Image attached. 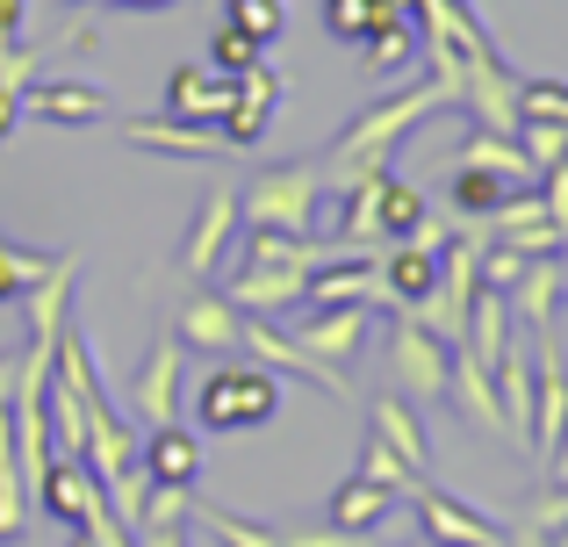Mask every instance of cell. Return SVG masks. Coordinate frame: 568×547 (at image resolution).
Masks as SVG:
<instances>
[{
	"label": "cell",
	"instance_id": "6da1fadb",
	"mask_svg": "<svg viewBox=\"0 0 568 547\" xmlns=\"http://www.w3.org/2000/svg\"><path fill=\"white\" fill-rule=\"evenodd\" d=\"M439 109H446L439 80H410V87H396L388 101H375V109H361V123L317 159L324 188H353V181H367V173H388V166H396V144L410 138L425 115H439Z\"/></svg>",
	"mask_w": 568,
	"mask_h": 547
},
{
	"label": "cell",
	"instance_id": "7a4b0ae2",
	"mask_svg": "<svg viewBox=\"0 0 568 547\" xmlns=\"http://www.w3.org/2000/svg\"><path fill=\"white\" fill-rule=\"evenodd\" d=\"M274 411H288V389L274 382V367L260 361H216L202 382H194V418H202V433H252V425H266Z\"/></svg>",
	"mask_w": 568,
	"mask_h": 547
},
{
	"label": "cell",
	"instance_id": "3957f363",
	"mask_svg": "<svg viewBox=\"0 0 568 547\" xmlns=\"http://www.w3.org/2000/svg\"><path fill=\"white\" fill-rule=\"evenodd\" d=\"M317 202H324V166L317 159H288V166H260L237 195V216L260 231H295L310 239L317 231Z\"/></svg>",
	"mask_w": 568,
	"mask_h": 547
},
{
	"label": "cell",
	"instance_id": "277c9868",
	"mask_svg": "<svg viewBox=\"0 0 568 547\" xmlns=\"http://www.w3.org/2000/svg\"><path fill=\"white\" fill-rule=\"evenodd\" d=\"M388 375H396V396L410 404H446V382H454V346L432 338L425 324H410L396 310L388 317Z\"/></svg>",
	"mask_w": 568,
	"mask_h": 547
},
{
	"label": "cell",
	"instance_id": "5b68a950",
	"mask_svg": "<svg viewBox=\"0 0 568 547\" xmlns=\"http://www.w3.org/2000/svg\"><path fill=\"white\" fill-rule=\"evenodd\" d=\"M237 353H252V361L274 367V375L310 382V389H324V396H353L346 367H332V361H317V353H303V338H295V332H281V324L252 317V310H245V332H237Z\"/></svg>",
	"mask_w": 568,
	"mask_h": 547
},
{
	"label": "cell",
	"instance_id": "8992f818",
	"mask_svg": "<svg viewBox=\"0 0 568 547\" xmlns=\"http://www.w3.org/2000/svg\"><path fill=\"white\" fill-rule=\"evenodd\" d=\"M181 367H187V346L173 338V324H159V332H152V353H144V367L130 375V411H138L144 433L181 418Z\"/></svg>",
	"mask_w": 568,
	"mask_h": 547
},
{
	"label": "cell",
	"instance_id": "52a82bcc",
	"mask_svg": "<svg viewBox=\"0 0 568 547\" xmlns=\"http://www.w3.org/2000/svg\"><path fill=\"white\" fill-rule=\"evenodd\" d=\"M561 433H568V367H561L555 324H547L540 346H532V462H540V468L555 462Z\"/></svg>",
	"mask_w": 568,
	"mask_h": 547
},
{
	"label": "cell",
	"instance_id": "ba28073f",
	"mask_svg": "<svg viewBox=\"0 0 568 547\" xmlns=\"http://www.w3.org/2000/svg\"><path fill=\"white\" fill-rule=\"evenodd\" d=\"M410 511H417V526H425L432 547H511V534H504L497 519H483L475 505L432 490V483H410Z\"/></svg>",
	"mask_w": 568,
	"mask_h": 547
},
{
	"label": "cell",
	"instance_id": "9c48e42d",
	"mask_svg": "<svg viewBox=\"0 0 568 547\" xmlns=\"http://www.w3.org/2000/svg\"><path fill=\"white\" fill-rule=\"evenodd\" d=\"M237 332H245V310L223 288H194V295H181V310H173V338L187 346V361L194 353H209V361L237 353Z\"/></svg>",
	"mask_w": 568,
	"mask_h": 547
},
{
	"label": "cell",
	"instance_id": "30bf717a",
	"mask_svg": "<svg viewBox=\"0 0 568 547\" xmlns=\"http://www.w3.org/2000/svg\"><path fill=\"white\" fill-rule=\"evenodd\" d=\"M237 188H209L202 195V210H194V224H187V245H181V267L194 281H209L223 267V253H231V239H237Z\"/></svg>",
	"mask_w": 568,
	"mask_h": 547
},
{
	"label": "cell",
	"instance_id": "8fae6325",
	"mask_svg": "<svg viewBox=\"0 0 568 547\" xmlns=\"http://www.w3.org/2000/svg\"><path fill=\"white\" fill-rule=\"evenodd\" d=\"M22 115L37 123H58V130H94L109 115V94L94 80H29L22 87Z\"/></svg>",
	"mask_w": 568,
	"mask_h": 547
},
{
	"label": "cell",
	"instance_id": "7c38bea8",
	"mask_svg": "<svg viewBox=\"0 0 568 547\" xmlns=\"http://www.w3.org/2000/svg\"><path fill=\"white\" fill-rule=\"evenodd\" d=\"M123 144L138 152H159V159H231V144L216 138L209 123H181V115H138V123H115Z\"/></svg>",
	"mask_w": 568,
	"mask_h": 547
},
{
	"label": "cell",
	"instance_id": "4fadbf2b",
	"mask_svg": "<svg viewBox=\"0 0 568 547\" xmlns=\"http://www.w3.org/2000/svg\"><path fill=\"white\" fill-rule=\"evenodd\" d=\"M14 353H0V540H22L29 526V483H22V462H14Z\"/></svg>",
	"mask_w": 568,
	"mask_h": 547
},
{
	"label": "cell",
	"instance_id": "5bb4252c",
	"mask_svg": "<svg viewBox=\"0 0 568 547\" xmlns=\"http://www.w3.org/2000/svg\"><path fill=\"white\" fill-rule=\"evenodd\" d=\"M367 433H375L382 447L410 468V483L432 468V439H425V425H417V404H410V396H396V389L375 396V404H367Z\"/></svg>",
	"mask_w": 568,
	"mask_h": 547
},
{
	"label": "cell",
	"instance_id": "9a60e30c",
	"mask_svg": "<svg viewBox=\"0 0 568 547\" xmlns=\"http://www.w3.org/2000/svg\"><path fill=\"white\" fill-rule=\"evenodd\" d=\"M138 462H144V476H152L159 490H194V468H202V439H194L181 418H173V425H152V433L138 439Z\"/></svg>",
	"mask_w": 568,
	"mask_h": 547
},
{
	"label": "cell",
	"instance_id": "2e32d148",
	"mask_svg": "<svg viewBox=\"0 0 568 547\" xmlns=\"http://www.w3.org/2000/svg\"><path fill=\"white\" fill-rule=\"evenodd\" d=\"M101 476L87 462H51V476L37 483V497H29V511H51L58 526H87V511L101 505Z\"/></svg>",
	"mask_w": 568,
	"mask_h": 547
},
{
	"label": "cell",
	"instance_id": "e0dca14e",
	"mask_svg": "<svg viewBox=\"0 0 568 547\" xmlns=\"http://www.w3.org/2000/svg\"><path fill=\"white\" fill-rule=\"evenodd\" d=\"M231 101H237V87H231V72H216V65H181L166 80V115H181V123H209V130H216Z\"/></svg>",
	"mask_w": 568,
	"mask_h": 547
},
{
	"label": "cell",
	"instance_id": "ac0fdd59",
	"mask_svg": "<svg viewBox=\"0 0 568 547\" xmlns=\"http://www.w3.org/2000/svg\"><path fill=\"white\" fill-rule=\"evenodd\" d=\"M303 353H317V361H332V367H346V361H361L367 353V338H375V310H317V317L303 324Z\"/></svg>",
	"mask_w": 568,
	"mask_h": 547
},
{
	"label": "cell",
	"instance_id": "d6986e66",
	"mask_svg": "<svg viewBox=\"0 0 568 547\" xmlns=\"http://www.w3.org/2000/svg\"><path fill=\"white\" fill-rule=\"evenodd\" d=\"M561 288H568V274H561V260H526V274L511 281V324H532V332H547V324L561 317Z\"/></svg>",
	"mask_w": 568,
	"mask_h": 547
},
{
	"label": "cell",
	"instance_id": "ffe728a7",
	"mask_svg": "<svg viewBox=\"0 0 568 547\" xmlns=\"http://www.w3.org/2000/svg\"><path fill=\"white\" fill-rule=\"evenodd\" d=\"M489 375H497V411H504V439H511V447H526L532 454V353H504L497 367H489Z\"/></svg>",
	"mask_w": 568,
	"mask_h": 547
},
{
	"label": "cell",
	"instance_id": "44dd1931",
	"mask_svg": "<svg viewBox=\"0 0 568 547\" xmlns=\"http://www.w3.org/2000/svg\"><path fill=\"white\" fill-rule=\"evenodd\" d=\"M403 497H410V490H388V483H375V476H346L332 490V526H338V534H375Z\"/></svg>",
	"mask_w": 568,
	"mask_h": 547
},
{
	"label": "cell",
	"instance_id": "7402d4cb",
	"mask_svg": "<svg viewBox=\"0 0 568 547\" xmlns=\"http://www.w3.org/2000/svg\"><path fill=\"white\" fill-rule=\"evenodd\" d=\"M446 404H454L468 425H489V433H504V411H497V375H489V367L475 361L468 346H454V382H446Z\"/></svg>",
	"mask_w": 568,
	"mask_h": 547
},
{
	"label": "cell",
	"instance_id": "603a6c76",
	"mask_svg": "<svg viewBox=\"0 0 568 547\" xmlns=\"http://www.w3.org/2000/svg\"><path fill=\"white\" fill-rule=\"evenodd\" d=\"M382 260V288H388V310H403V303H417V295L439 281V253L432 245H417V239H396Z\"/></svg>",
	"mask_w": 568,
	"mask_h": 547
},
{
	"label": "cell",
	"instance_id": "cb8c5ba5",
	"mask_svg": "<svg viewBox=\"0 0 568 547\" xmlns=\"http://www.w3.org/2000/svg\"><path fill=\"white\" fill-rule=\"evenodd\" d=\"M454 166H483V173H504L511 188H532V181H540V173H532V159H526V144H518V138H504V130H483V123H475L468 138H460Z\"/></svg>",
	"mask_w": 568,
	"mask_h": 547
},
{
	"label": "cell",
	"instance_id": "d4e9b609",
	"mask_svg": "<svg viewBox=\"0 0 568 547\" xmlns=\"http://www.w3.org/2000/svg\"><path fill=\"white\" fill-rule=\"evenodd\" d=\"M460 346L475 353L483 367H497L504 353H511V303H504L497 288H475V310H468V338Z\"/></svg>",
	"mask_w": 568,
	"mask_h": 547
},
{
	"label": "cell",
	"instance_id": "484cf974",
	"mask_svg": "<svg viewBox=\"0 0 568 547\" xmlns=\"http://www.w3.org/2000/svg\"><path fill=\"white\" fill-rule=\"evenodd\" d=\"M511 195H518V188L504 181V173H483V166H454V173H446V202H454V216H475V224H489Z\"/></svg>",
	"mask_w": 568,
	"mask_h": 547
},
{
	"label": "cell",
	"instance_id": "4316f807",
	"mask_svg": "<svg viewBox=\"0 0 568 547\" xmlns=\"http://www.w3.org/2000/svg\"><path fill=\"white\" fill-rule=\"evenodd\" d=\"M187 497L194 490H159L152 483V497H144V511H138V526H130V540L138 547H187Z\"/></svg>",
	"mask_w": 568,
	"mask_h": 547
},
{
	"label": "cell",
	"instance_id": "83f0119b",
	"mask_svg": "<svg viewBox=\"0 0 568 547\" xmlns=\"http://www.w3.org/2000/svg\"><path fill=\"white\" fill-rule=\"evenodd\" d=\"M410 58H417V29L403 22V14H388V22H375V29L361 37V65L375 72V80H396Z\"/></svg>",
	"mask_w": 568,
	"mask_h": 547
},
{
	"label": "cell",
	"instance_id": "f1b7e54d",
	"mask_svg": "<svg viewBox=\"0 0 568 547\" xmlns=\"http://www.w3.org/2000/svg\"><path fill=\"white\" fill-rule=\"evenodd\" d=\"M417 224H425V195H417V188L403 181L396 166H388V173H382V239L396 245V239H410Z\"/></svg>",
	"mask_w": 568,
	"mask_h": 547
},
{
	"label": "cell",
	"instance_id": "f546056e",
	"mask_svg": "<svg viewBox=\"0 0 568 547\" xmlns=\"http://www.w3.org/2000/svg\"><path fill=\"white\" fill-rule=\"evenodd\" d=\"M388 14H403L396 0H324V29H332L338 43H361L375 22H388Z\"/></svg>",
	"mask_w": 568,
	"mask_h": 547
},
{
	"label": "cell",
	"instance_id": "4dcf8cb0",
	"mask_svg": "<svg viewBox=\"0 0 568 547\" xmlns=\"http://www.w3.org/2000/svg\"><path fill=\"white\" fill-rule=\"evenodd\" d=\"M216 8H223V22L245 29L252 43H274L281 29H288V0H216Z\"/></svg>",
	"mask_w": 568,
	"mask_h": 547
},
{
	"label": "cell",
	"instance_id": "1f68e13d",
	"mask_svg": "<svg viewBox=\"0 0 568 547\" xmlns=\"http://www.w3.org/2000/svg\"><path fill=\"white\" fill-rule=\"evenodd\" d=\"M43 274H51V253H22V245L0 239V303H22Z\"/></svg>",
	"mask_w": 568,
	"mask_h": 547
},
{
	"label": "cell",
	"instance_id": "d6a6232c",
	"mask_svg": "<svg viewBox=\"0 0 568 547\" xmlns=\"http://www.w3.org/2000/svg\"><path fill=\"white\" fill-rule=\"evenodd\" d=\"M518 123H568V80H518Z\"/></svg>",
	"mask_w": 568,
	"mask_h": 547
},
{
	"label": "cell",
	"instance_id": "836d02e7",
	"mask_svg": "<svg viewBox=\"0 0 568 547\" xmlns=\"http://www.w3.org/2000/svg\"><path fill=\"white\" fill-rule=\"evenodd\" d=\"M518 144H526L532 173H547V166L568 159V123H518Z\"/></svg>",
	"mask_w": 568,
	"mask_h": 547
},
{
	"label": "cell",
	"instance_id": "e575fe53",
	"mask_svg": "<svg viewBox=\"0 0 568 547\" xmlns=\"http://www.w3.org/2000/svg\"><path fill=\"white\" fill-rule=\"evenodd\" d=\"M43 58H51V51H29L22 37H8V43H0V94H14V101H22V87L37 80V65H43Z\"/></svg>",
	"mask_w": 568,
	"mask_h": 547
},
{
	"label": "cell",
	"instance_id": "d590c367",
	"mask_svg": "<svg viewBox=\"0 0 568 547\" xmlns=\"http://www.w3.org/2000/svg\"><path fill=\"white\" fill-rule=\"evenodd\" d=\"M209 65H216V72H245V65H260V43H252L245 29L216 22V37H209Z\"/></svg>",
	"mask_w": 568,
	"mask_h": 547
},
{
	"label": "cell",
	"instance_id": "8d00e7d4",
	"mask_svg": "<svg viewBox=\"0 0 568 547\" xmlns=\"http://www.w3.org/2000/svg\"><path fill=\"white\" fill-rule=\"evenodd\" d=\"M231 87H237V101H245V109H260V115H274V109H281V72H274V65H245V72H231Z\"/></svg>",
	"mask_w": 568,
	"mask_h": 547
},
{
	"label": "cell",
	"instance_id": "74e56055",
	"mask_svg": "<svg viewBox=\"0 0 568 547\" xmlns=\"http://www.w3.org/2000/svg\"><path fill=\"white\" fill-rule=\"evenodd\" d=\"M353 476H375V483H388V490H410V468H403V462L382 447L375 433L361 439V462H353Z\"/></svg>",
	"mask_w": 568,
	"mask_h": 547
},
{
	"label": "cell",
	"instance_id": "f35d334b",
	"mask_svg": "<svg viewBox=\"0 0 568 547\" xmlns=\"http://www.w3.org/2000/svg\"><path fill=\"white\" fill-rule=\"evenodd\" d=\"M540 202H547V216H555V224L568 231V159H561V166H547V173H540Z\"/></svg>",
	"mask_w": 568,
	"mask_h": 547
},
{
	"label": "cell",
	"instance_id": "ab89813d",
	"mask_svg": "<svg viewBox=\"0 0 568 547\" xmlns=\"http://www.w3.org/2000/svg\"><path fill=\"white\" fill-rule=\"evenodd\" d=\"M87 8H101V14H166V8H181V0H87Z\"/></svg>",
	"mask_w": 568,
	"mask_h": 547
},
{
	"label": "cell",
	"instance_id": "60d3db41",
	"mask_svg": "<svg viewBox=\"0 0 568 547\" xmlns=\"http://www.w3.org/2000/svg\"><path fill=\"white\" fill-rule=\"evenodd\" d=\"M14 115H22V101H14V94H0V138L14 130Z\"/></svg>",
	"mask_w": 568,
	"mask_h": 547
},
{
	"label": "cell",
	"instance_id": "b9f144b4",
	"mask_svg": "<svg viewBox=\"0 0 568 547\" xmlns=\"http://www.w3.org/2000/svg\"><path fill=\"white\" fill-rule=\"evenodd\" d=\"M65 547H94V540H87V534H80V526H72V540H65Z\"/></svg>",
	"mask_w": 568,
	"mask_h": 547
},
{
	"label": "cell",
	"instance_id": "7bdbcfd3",
	"mask_svg": "<svg viewBox=\"0 0 568 547\" xmlns=\"http://www.w3.org/2000/svg\"><path fill=\"white\" fill-rule=\"evenodd\" d=\"M58 8H87V0H58Z\"/></svg>",
	"mask_w": 568,
	"mask_h": 547
},
{
	"label": "cell",
	"instance_id": "ee69618b",
	"mask_svg": "<svg viewBox=\"0 0 568 547\" xmlns=\"http://www.w3.org/2000/svg\"><path fill=\"white\" fill-rule=\"evenodd\" d=\"M561 295H568V288H561Z\"/></svg>",
	"mask_w": 568,
	"mask_h": 547
}]
</instances>
